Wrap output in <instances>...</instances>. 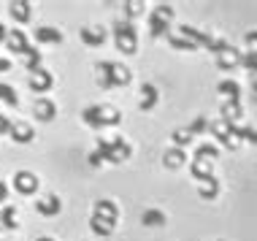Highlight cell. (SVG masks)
Returning a JSON list of instances; mask_svg holds the SVG:
<instances>
[{"mask_svg": "<svg viewBox=\"0 0 257 241\" xmlns=\"http://www.w3.org/2000/svg\"><path fill=\"white\" fill-rule=\"evenodd\" d=\"M81 119H84L89 128H103V106H87L84 111H81Z\"/></svg>", "mask_w": 257, "mask_h": 241, "instance_id": "7c38bea8", "label": "cell"}, {"mask_svg": "<svg viewBox=\"0 0 257 241\" xmlns=\"http://www.w3.org/2000/svg\"><path fill=\"white\" fill-rule=\"evenodd\" d=\"M89 222H92V233H98V236H108V233L114 230V225L103 222V219L95 217V214H92V219H89Z\"/></svg>", "mask_w": 257, "mask_h": 241, "instance_id": "484cf974", "label": "cell"}, {"mask_svg": "<svg viewBox=\"0 0 257 241\" xmlns=\"http://www.w3.org/2000/svg\"><path fill=\"white\" fill-rule=\"evenodd\" d=\"M36 209H38V214H46V217L57 214V211H60V198H54V195L44 198V201L36 203Z\"/></svg>", "mask_w": 257, "mask_h": 241, "instance_id": "e0dca14e", "label": "cell"}, {"mask_svg": "<svg viewBox=\"0 0 257 241\" xmlns=\"http://www.w3.org/2000/svg\"><path fill=\"white\" fill-rule=\"evenodd\" d=\"M241 65L252 71V76H257V49H249L244 57H241Z\"/></svg>", "mask_w": 257, "mask_h": 241, "instance_id": "83f0119b", "label": "cell"}, {"mask_svg": "<svg viewBox=\"0 0 257 241\" xmlns=\"http://www.w3.org/2000/svg\"><path fill=\"white\" fill-rule=\"evenodd\" d=\"M141 219H144V225H163L165 222V214L160 209H147Z\"/></svg>", "mask_w": 257, "mask_h": 241, "instance_id": "cb8c5ba5", "label": "cell"}, {"mask_svg": "<svg viewBox=\"0 0 257 241\" xmlns=\"http://www.w3.org/2000/svg\"><path fill=\"white\" fill-rule=\"evenodd\" d=\"M27 38H25V33L22 30H17V27H14V30L9 33V49L14 52V54H19V57H22V52L27 49Z\"/></svg>", "mask_w": 257, "mask_h": 241, "instance_id": "8fae6325", "label": "cell"}, {"mask_svg": "<svg viewBox=\"0 0 257 241\" xmlns=\"http://www.w3.org/2000/svg\"><path fill=\"white\" fill-rule=\"evenodd\" d=\"M9 68H11V63L3 57V54H0V73H3V71H9Z\"/></svg>", "mask_w": 257, "mask_h": 241, "instance_id": "74e56055", "label": "cell"}, {"mask_svg": "<svg viewBox=\"0 0 257 241\" xmlns=\"http://www.w3.org/2000/svg\"><path fill=\"white\" fill-rule=\"evenodd\" d=\"M30 87H33V92H46V89L52 87V76H49L46 71H41V68H38V71L30 76Z\"/></svg>", "mask_w": 257, "mask_h": 241, "instance_id": "5bb4252c", "label": "cell"}, {"mask_svg": "<svg viewBox=\"0 0 257 241\" xmlns=\"http://www.w3.org/2000/svg\"><path fill=\"white\" fill-rule=\"evenodd\" d=\"M198 192H200V198H214V195L219 192V184H217V179H206V182H200Z\"/></svg>", "mask_w": 257, "mask_h": 241, "instance_id": "603a6c76", "label": "cell"}, {"mask_svg": "<svg viewBox=\"0 0 257 241\" xmlns=\"http://www.w3.org/2000/svg\"><path fill=\"white\" fill-rule=\"evenodd\" d=\"M81 41H84L87 46H100L106 44V30L103 27H81Z\"/></svg>", "mask_w": 257, "mask_h": 241, "instance_id": "8992f818", "label": "cell"}, {"mask_svg": "<svg viewBox=\"0 0 257 241\" xmlns=\"http://www.w3.org/2000/svg\"><path fill=\"white\" fill-rule=\"evenodd\" d=\"M9 38V33H6V27H3V22H0V41H6Z\"/></svg>", "mask_w": 257, "mask_h": 241, "instance_id": "f35d334b", "label": "cell"}, {"mask_svg": "<svg viewBox=\"0 0 257 241\" xmlns=\"http://www.w3.org/2000/svg\"><path fill=\"white\" fill-rule=\"evenodd\" d=\"M98 71H103L100 73V87H106V89H111V87H116V84H127L130 81V71L124 65H116V63H100L98 65Z\"/></svg>", "mask_w": 257, "mask_h": 241, "instance_id": "7a4b0ae2", "label": "cell"}, {"mask_svg": "<svg viewBox=\"0 0 257 241\" xmlns=\"http://www.w3.org/2000/svg\"><path fill=\"white\" fill-rule=\"evenodd\" d=\"M9 136L14 141H19V144H30L36 133H33V128L27 125V122H11V133Z\"/></svg>", "mask_w": 257, "mask_h": 241, "instance_id": "ba28073f", "label": "cell"}, {"mask_svg": "<svg viewBox=\"0 0 257 241\" xmlns=\"http://www.w3.org/2000/svg\"><path fill=\"white\" fill-rule=\"evenodd\" d=\"M98 155L111 160V163H119V160H127L130 157V147L124 144L122 136H111V139L98 141Z\"/></svg>", "mask_w": 257, "mask_h": 241, "instance_id": "6da1fadb", "label": "cell"}, {"mask_svg": "<svg viewBox=\"0 0 257 241\" xmlns=\"http://www.w3.org/2000/svg\"><path fill=\"white\" fill-rule=\"evenodd\" d=\"M241 116V103L238 100H227L222 103V119L230 122V125H235V119Z\"/></svg>", "mask_w": 257, "mask_h": 241, "instance_id": "9a60e30c", "label": "cell"}, {"mask_svg": "<svg viewBox=\"0 0 257 241\" xmlns=\"http://www.w3.org/2000/svg\"><path fill=\"white\" fill-rule=\"evenodd\" d=\"M14 190L22 192V195H30V192L38 190V179L36 174H30V171H19L17 176H14Z\"/></svg>", "mask_w": 257, "mask_h": 241, "instance_id": "5b68a950", "label": "cell"}, {"mask_svg": "<svg viewBox=\"0 0 257 241\" xmlns=\"http://www.w3.org/2000/svg\"><path fill=\"white\" fill-rule=\"evenodd\" d=\"M6 133H11V122L0 114V136H6Z\"/></svg>", "mask_w": 257, "mask_h": 241, "instance_id": "e575fe53", "label": "cell"}, {"mask_svg": "<svg viewBox=\"0 0 257 241\" xmlns=\"http://www.w3.org/2000/svg\"><path fill=\"white\" fill-rule=\"evenodd\" d=\"M217 92L225 95V98H230V100H238V84H235L233 79L219 81V84H217Z\"/></svg>", "mask_w": 257, "mask_h": 241, "instance_id": "ffe728a7", "label": "cell"}, {"mask_svg": "<svg viewBox=\"0 0 257 241\" xmlns=\"http://www.w3.org/2000/svg\"><path fill=\"white\" fill-rule=\"evenodd\" d=\"M9 11H11V17L17 19V22H27V19H30V6H27L25 0H19V3H11Z\"/></svg>", "mask_w": 257, "mask_h": 241, "instance_id": "d6986e66", "label": "cell"}, {"mask_svg": "<svg viewBox=\"0 0 257 241\" xmlns=\"http://www.w3.org/2000/svg\"><path fill=\"white\" fill-rule=\"evenodd\" d=\"M219 155V149L214 147V144H203V147H198L195 157H206V160H214V157Z\"/></svg>", "mask_w": 257, "mask_h": 241, "instance_id": "f546056e", "label": "cell"}, {"mask_svg": "<svg viewBox=\"0 0 257 241\" xmlns=\"http://www.w3.org/2000/svg\"><path fill=\"white\" fill-rule=\"evenodd\" d=\"M171 17H173V9H171V6H157V9L149 14V27H152V36H155V38L163 36V33L168 30Z\"/></svg>", "mask_w": 257, "mask_h": 241, "instance_id": "277c9868", "label": "cell"}, {"mask_svg": "<svg viewBox=\"0 0 257 241\" xmlns=\"http://www.w3.org/2000/svg\"><path fill=\"white\" fill-rule=\"evenodd\" d=\"M54 111H57V108H54L52 100H46V98H38V100H36V116H38V119L49 122L52 116H54Z\"/></svg>", "mask_w": 257, "mask_h": 241, "instance_id": "2e32d148", "label": "cell"}, {"mask_svg": "<svg viewBox=\"0 0 257 241\" xmlns=\"http://www.w3.org/2000/svg\"><path fill=\"white\" fill-rule=\"evenodd\" d=\"M235 136H238V139H246V141H254V144H257V130H254V128H238V125H235Z\"/></svg>", "mask_w": 257, "mask_h": 241, "instance_id": "1f68e13d", "label": "cell"}, {"mask_svg": "<svg viewBox=\"0 0 257 241\" xmlns=\"http://www.w3.org/2000/svg\"><path fill=\"white\" fill-rule=\"evenodd\" d=\"M0 201H6V184L0 182Z\"/></svg>", "mask_w": 257, "mask_h": 241, "instance_id": "ab89813d", "label": "cell"}, {"mask_svg": "<svg viewBox=\"0 0 257 241\" xmlns=\"http://www.w3.org/2000/svg\"><path fill=\"white\" fill-rule=\"evenodd\" d=\"M0 222H3L6 230H14L17 228V209H14V206H6V209L0 211Z\"/></svg>", "mask_w": 257, "mask_h": 241, "instance_id": "7402d4cb", "label": "cell"}, {"mask_svg": "<svg viewBox=\"0 0 257 241\" xmlns=\"http://www.w3.org/2000/svg\"><path fill=\"white\" fill-rule=\"evenodd\" d=\"M36 41H41V44H60L62 41V33L54 30V27H36Z\"/></svg>", "mask_w": 257, "mask_h": 241, "instance_id": "4fadbf2b", "label": "cell"}, {"mask_svg": "<svg viewBox=\"0 0 257 241\" xmlns=\"http://www.w3.org/2000/svg\"><path fill=\"white\" fill-rule=\"evenodd\" d=\"M38 241H52V238H46V236H44V238H38Z\"/></svg>", "mask_w": 257, "mask_h": 241, "instance_id": "60d3db41", "label": "cell"}, {"mask_svg": "<svg viewBox=\"0 0 257 241\" xmlns=\"http://www.w3.org/2000/svg\"><path fill=\"white\" fill-rule=\"evenodd\" d=\"M241 57H244L241 52H235L233 46H227L225 52H219V54H217V65L222 68V71H230L233 65H238V63H241Z\"/></svg>", "mask_w": 257, "mask_h": 241, "instance_id": "52a82bcc", "label": "cell"}, {"mask_svg": "<svg viewBox=\"0 0 257 241\" xmlns=\"http://www.w3.org/2000/svg\"><path fill=\"white\" fill-rule=\"evenodd\" d=\"M203 130H208L206 116H195V119H192V125H190V133H192V136H198V133H203Z\"/></svg>", "mask_w": 257, "mask_h": 241, "instance_id": "d6a6232c", "label": "cell"}, {"mask_svg": "<svg viewBox=\"0 0 257 241\" xmlns=\"http://www.w3.org/2000/svg\"><path fill=\"white\" fill-rule=\"evenodd\" d=\"M22 60H25V65L30 68L33 73L38 71V65H41V52L38 49H33V46H27V49L22 52Z\"/></svg>", "mask_w": 257, "mask_h": 241, "instance_id": "44dd1931", "label": "cell"}, {"mask_svg": "<svg viewBox=\"0 0 257 241\" xmlns=\"http://www.w3.org/2000/svg\"><path fill=\"white\" fill-rule=\"evenodd\" d=\"M119 122V111L111 106H103V125H116Z\"/></svg>", "mask_w": 257, "mask_h": 241, "instance_id": "4dcf8cb0", "label": "cell"}, {"mask_svg": "<svg viewBox=\"0 0 257 241\" xmlns=\"http://www.w3.org/2000/svg\"><path fill=\"white\" fill-rule=\"evenodd\" d=\"M190 141H192V133H190V128H179L176 133H173V144H176L179 149H182V147H187Z\"/></svg>", "mask_w": 257, "mask_h": 241, "instance_id": "4316f807", "label": "cell"}, {"mask_svg": "<svg viewBox=\"0 0 257 241\" xmlns=\"http://www.w3.org/2000/svg\"><path fill=\"white\" fill-rule=\"evenodd\" d=\"M95 217H100L103 222L114 225L116 222V206L111 201H95Z\"/></svg>", "mask_w": 257, "mask_h": 241, "instance_id": "30bf717a", "label": "cell"}, {"mask_svg": "<svg viewBox=\"0 0 257 241\" xmlns=\"http://www.w3.org/2000/svg\"><path fill=\"white\" fill-rule=\"evenodd\" d=\"M168 41H171V46H176V49H195V44H192V41H187L184 36H182V38H179V36H171Z\"/></svg>", "mask_w": 257, "mask_h": 241, "instance_id": "836d02e7", "label": "cell"}, {"mask_svg": "<svg viewBox=\"0 0 257 241\" xmlns=\"http://www.w3.org/2000/svg\"><path fill=\"white\" fill-rule=\"evenodd\" d=\"M114 41H116V49L124 54H133L136 52V27L130 22H119L114 27Z\"/></svg>", "mask_w": 257, "mask_h": 241, "instance_id": "3957f363", "label": "cell"}, {"mask_svg": "<svg viewBox=\"0 0 257 241\" xmlns=\"http://www.w3.org/2000/svg\"><path fill=\"white\" fill-rule=\"evenodd\" d=\"M141 14V3H127V17H136Z\"/></svg>", "mask_w": 257, "mask_h": 241, "instance_id": "d590c367", "label": "cell"}, {"mask_svg": "<svg viewBox=\"0 0 257 241\" xmlns=\"http://www.w3.org/2000/svg\"><path fill=\"white\" fill-rule=\"evenodd\" d=\"M0 100L9 103V106H19L17 92H14V87H9V84H0Z\"/></svg>", "mask_w": 257, "mask_h": 241, "instance_id": "d4e9b609", "label": "cell"}, {"mask_svg": "<svg viewBox=\"0 0 257 241\" xmlns=\"http://www.w3.org/2000/svg\"><path fill=\"white\" fill-rule=\"evenodd\" d=\"M190 171H192V176L198 179V182H206V179H214L211 176V160H206V157H195L190 165Z\"/></svg>", "mask_w": 257, "mask_h": 241, "instance_id": "9c48e42d", "label": "cell"}, {"mask_svg": "<svg viewBox=\"0 0 257 241\" xmlns=\"http://www.w3.org/2000/svg\"><path fill=\"white\" fill-rule=\"evenodd\" d=\"M246 44H249V46H257V30L246 33Z\"/></svg>", "mask_w": 257, "mask_h": 241, "instance_id": "8d00e7d4", "label": "cell"}, {"mask_svg": "<svg viewBox=\"0 0 257 241\" xmlns=\"http://www.w3.org/2000/svg\"><path fill=\"white\" fill-rule=\"evenodd\" d=\"M141 92H144V98H141V111H152V108H155V103H157V89L152 87V84H144Z\"/></svg>", "mask_w": 257, "mask_h": 241, "instance_id": "ac0fdd59", "label": "cell"}, {"mask_svg": "<svg viewBox=\"0 0 257 241\" xmlns=\"http://www.w3.org/2000/svg\"><path fill=\"white\" fill-rule=\"evenodd\" d=\"M184 163V152H182V149H171V152L168 155H165V165H171V168H179V165H182Z\"/></svg>", "mask_w": 257, "mask_h": 241, "instance_id": "f1b7e54d", "label": "cell"}]
</instances>
